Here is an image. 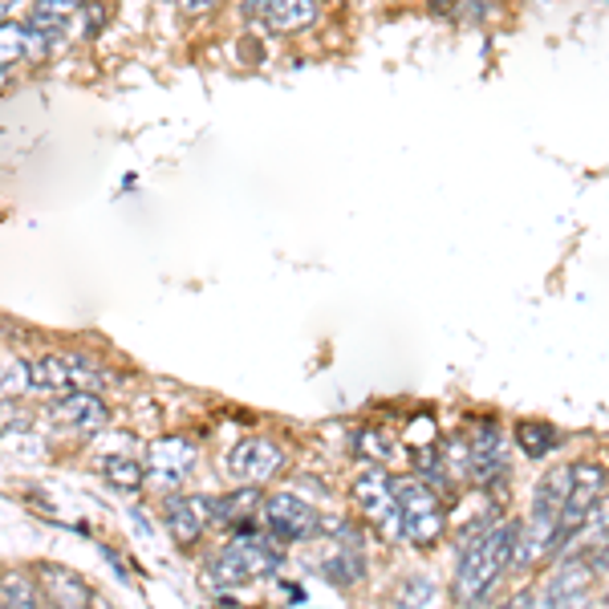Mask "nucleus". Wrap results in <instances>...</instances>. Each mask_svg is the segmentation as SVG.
I'll return each instance as SVG.
<instances>
[{"mask_svg": "<svg viewBox=\"0 0 609 609\" xmlns=\"http://www.w3.org/2000/svg\"><path fill=\"white\" fill-rule=\"evenodd\" d=\"M65 362H70V378H74L77 390H94V395H98V386L110 382V374L94 362L90 353H65Z\"/></svg>", "mask_w": 609, "mask_h": 609, "instance_id": "aec40b11", "label": "nucleus"}, {"mask_svg": "<svg viewBox=\"0 0 609 609\" xmlns=\"http://www.w3.org/2000/svg\"><path fill=\"white\" fill-rule=\"evenodd\" d=\"M398 597H402L407 606H431V601L439 597V589H435V581L419 573V577H411L407 585H402V589H398Z\"/></svg>", "mask_w": 609, "mask_h": 609, "instance_id": "5701e85b", "label": "nucleus"}, {"mask_svg": "<svg viewBox=\"0 0 609 609\" xmlns=\"http://www.w3.org/2000/svg\"><path fill=\"white\" fill-rule=\"evenodd\" d=\"M58 423H65L70 431L77 435H94V431H102L110 423V411L107 402L94 395V390H77V395H65L58 402Z\"/></svg>", "mask_w": 609, "mask_h": 609, "instance_id": "9b49d317", "label": "nucleus"}, {"mask_svg": "<svg viewBox=\"0 0 609 609\" xmlns=\"http://www.w3.org/2000/svg\"><path fill=\"white\" fill-rule=\"evenodd\" d=\"M33 390V362L4 353V398H21Z\"/></svg>", "mask_w": 609, "mask_h": 609, "instance_id": "412c9836", "label": "nucleus"}, {"mask_svg": "<svg viewBox=\"0 0 609 609\" xmlns=\"http://www.w3.org/2000/svg\"><path fill=\"white\" fill-rule=\"evenodd\" d=\"M395 487H398V504H402V517H407V540L414 548L439 545L447 517H443V504L431 492V484H423V480H395Z\"/></svg>", "mask_w": 609, "mask_h": 609, "instance_id": "7ed1b4c3", "label": "nucleus"}, {"mask_svg": "<svg viewBox=\"0 0 609 609\" xmlns=\"http://www.w3.org/2000/svg\"><path fill=\"white\" fill-rule=\"evenodd\" d=\"M569 487H573V468H552L533 492V520L557 529L561 524V508L569 500Z\"/></svg>", "mask_w": 609, "mask_h": 609, "instance_id": "f8f14e48", "label": "nucleus"}, {"mask_svg": "<svg viewBox=\"0 0 609 609\" xmlns=\"http://www.w3.org/2000/svg\"><path fill=\"white\" fill-rule=\"evenodd\" d=\"M126 517H130V524H135L138 536H147V540H151V520H142V508H130Z\"/></svg>", "mask_w": 609, "mask_h": 609, "instance_id": "393cba45", "label": "nucleus"}, {"mask_svg": "<svg viewBox=\"0 0 609 609\" xmlns=\"http://www.w3.org/2000/svg\"><path fill=\"white\" fill-rule=\"evenodd\" d=\"M508 472H512V463H508V443H504V435L496 431V423H480L472 435L475 484H484L496 492V487L508 484Z\"/></svg>", "mask_w": 609, "mask_h": 609, "instance_id": "0eeeda50", "label": "nucleus"}, {"mask_svg": "<svg viewBox=\"0 0 609 609\" xmlns=\"http://www.w3.org/2000/svg\"><path fill=\"white\" fill-rule=\"evenodd\" d=\"M70 386H74V378H70V362H65V358L46 353V358L33 362V390H37V395L58 398V395H65Z\"/></svg>", "mask_w": 609, "mask_h": 609, "instance_id": "dca6fc26", "label": "nucleus"}, {"mask_svg": "<svg viewBox=\"0 0 609 609\" xmlns=\"http://www.w3.org/2000/svg\"><path fill=\"white\" fill-rule=\"evenodd\" d=\"M102 475H107V484H114L119 492H138V487L151 480V475H147V468H142L138 459H126V456H107V459H102Z\"/></svg>", "mask_w": 609, "mask_h": 609, "instance_id": "a211bd4d", "label": "nucleus"}, {"mask_svg": "<svg viewBox=\"0 0 609 609\" xmlns=\"http://www.w3.org/2000/svg\"><path fill=\"white\" fill-rule=\"evenodd\" d=\"M512 439L520 443L524 456H533V459H545L561 447V435L548 423H517V435H512Z\"/></svg>", "mask_w": 609, "mask_h": 609, "instance_id": "f3484780", "label": "nucleus"}, {"mask_svg": "<svg viewBox=\"0 0 609 609\" xmlns=\"http://www.w3.org/2000/svg\"><path fill=\"white\" fill-rule=\"evenodd\" d=\"M285 468V451L273 439H240L228 451V475L236 484H269Z\"/></svg>", "mask_w": 609, "mask_h": 609, "instance_id": "39448f33", "label": "nucleus"}, {"mask_svg": "<svg viewBox=\"0 0 609 609\" xmlns=\"http://www.w3.org/2000/svg\"><path fill=\"white\" fill-rule=\"evenodd\" d=\"M175 4H179V13H187V16H203V13H212L220 0H175Z\"/></svg>", "mask_w": 609, "mask_h": 609, "instance_id": "b1692460", "label": "nucleus"}, {"mask_svg": "<svg viewBox=\"0 0 609 609\" xmlns=\"http://www.w3.org/2000/svg\"><path fill=\"white\" fill-rule=\"evenodd\" d=\"M313 569H318L330 585L350 589V585H358V581L365 577V557L353 540H334V545H325L318 557H313Z\"/></svg>", "mask_w": 609, "mask_h": 609, "instance_id": "6e6552de", "label": "nucleus"}, {"mask_svg": "<svg viewBox=\"0 0 609 609\" xmlns=\"http://www.w3.org/2000/svg\"><path fill=\"white\" fill-rule=\"evenodd\" d=\"M41 581H46V594L53 606H82V601H90L86 581L70 573V569H61V564H41Z\"/></svg>", "mask_w": 609, "mask_h": 609, "instance_id": "2eb2a0df", "label": "nucleus"}, {"mask_svg": "<svg viewBox=\"0 0 609 609\" xmlns=\"http://www.w3.org/2000/svg\"><path fill=\"white\" fill-rule=\"evenodd\" d=\"M163 524L179 545H196L208 524V500L203 496H167L163 500Z\"/></svg>", "mask_w": 609, "mask_h": 609, "instance_id": "1a4fd4ad", "label": "nucleus"}, {"mask_svg": "<svg viewBox=\"0 0 609 609\" xmlns=\"http://www.w3.org/2000/svg\"><path fill=\"white\" fill-rule=\"evenodd\" d=\"M264 21L276 33H301L318 21V0H269L264 4Z\"/></svg>", "mask_w": 609, "mask_h": 609, "instance_id": "4468645a", "label": "nucleus"}, {"mask_svg": "<svg viewBox=\"0 0 609 609\" xmlns=\"http://www.w3.org/2000/svg\"><path fill=\"white\" fill-rule=\"evenodd\" d=\"M597 569L585 557H569V561L557 564V573L548 577L545 585V601L548 606H561V601H581V597L589 594V585H594Z\"/></svg>", "mask_w": 609, "mask_h": 609, "instance_id": "9d476101", "label": "nucleus"}, {"mask_svg": "<svg viewBox=\"0 0 609 609\" xmlns=\"http://www.w3.org/2000/svg\"><path fill=\"white\" fill-rule=\"evenodd\" d=\"M260 504L264 500H260L257 484H240V492L208 500V520H212V524H240V520H248L252 512H260Z\"/></svg>", "mask_w": 609, "mask_h": 609, "instance_id": "ddd939ff", "label": "nucleus"}, {"mask_svg": "<svg viewBox=\"0 0 609 609\" xmlns=\"http://www.w3.org/2000/svg\"><path fill=\"white\" fill-rule=\"evenodd\" d=\"M4 451L13 459H21V463H41V459H49V443L41 435H33V431L4 426Z\"/></svg>", "mask_w": 609, "mask_h": 609, "instance_id": "6ab92c4d", "label": "nucleus"}, {"mask_svg": "<svg viewBox=\"0 0 609 609\" xmlns=\"http://www.w3.org/2000/svg\"><path fill=\"white\" fill-rule=\"evenodd\" d=\"M353 504L378 529L382 540L407 545V517H402V504H398V487L382 463H370V468L353 475Z\"/></svg>", "mask_w": 609, "mask_h": 609, "instance_id": "f03ea898", "label": "nucleus"}, {"mask_svg": "<svg viewBox=\"0 0 609 609\" xmlns=\"http://www.w3.org/2000/svg\"><path fill=\"white\" fill-rule=\"evenodd\" d=\"M21 4V0H4V21H13V9Z\"/></svg>", "mask_w": 609, "mask_h": 609, "instance_id": "a878e982", "label": "nucleus"}, {"mask_svg": "<svg viewBox=\"0 0 609 609\" xmlns=\"http://www.w3.org/2000/svg\"><path fill=\"white\" fill-rule=\"evenodd\" d=\"M260 520H264V533L276 536L281 545H301L318 533V508L304 504L297 492H276L260 504Z\"/></svg>", "mask_w": 609, "mask_h": 609, "instance_id": "20e7f679", "label": "nucleus"}, {"mask_svg": "<svg viewBox=\"0 0 609 609\" xmlns=\"http://www.w3.org/2000/svg\"><path fill=\"white\" fill-rule=\"evenodd\" d=\"M0 594H4V606H9V609H37V606H41V594H37V589H33L25 577H16V573H9V577H4Z\"/></svg>", "mask_w": 609, "mask_h": 609, "instance_id": "4be33fe9", "label": "nucleus"}, {"mask_svg": "<svg viewBox=\"0 0 609 609\" xmlns=\"http://www.w3.org/2000/svg\"><path fill=\"white\" fill-rule=\"evenodd\" d=\"M517 540H520V524L517 520H504V524L484 529L468 548H459L456 581H451V597H456L459 606L484 601L500 585V577L512 569Z\"/></svg>", "mask_w": 609, "mask_h": 609, "instance_id": "f257e3e1", "label": "nucleus"}, {"mask_svg": "<svg viewBox=\"0 0 609 609\" xmlns=\"http://www.w3.org/2000/svg\"><path fill=\"white\" fill-rule=\"evenodd\" d=\"M199 459V447L191 439H183V435H167V439H154L147 447V475H151L154 487H179L191 468H196Z\"/></svg>", "mask_w": 609, "mask_h": 609, "instance_id": "423d86ee", "label": "nucleus"}]
</instances>
